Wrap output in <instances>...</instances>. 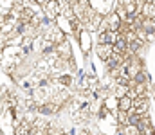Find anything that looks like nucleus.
Listing matches in <instances>:
<instances>
[{
    "label": "nucleus",
    "instance_id": "obj_9",
    "mask_svg": "<svg viewBox=\"0 0 155 135\" xmlns=\"http://www.w3.org/2000/svg\"><path fill=\"white\" fill-rule=\"evenodd\" d=\"M101 135H105V133H101Z\"/></svg>",
    "mask_w": 155,
    "mask_h": 135
},
{
    "label": "nucleus",
    "instance_id": "obj_4",
    "mask_svg": "<svg viewBox=\"0 0 155 135\" xmlns=\"http://www.w3.org/2000/svg\"><path fill=\"white\" fill-rule=\"evenodd\" d=\"M117 110H121V112H132L134 110V99L130 95H124L123 99L117 101Z\"/></svg>",
    "mask_w": 155,
    "mask_h": 135
},
{
    "label": "nucleus",
    "instance_id": "obj_6",
    "mask_svg": "<svg viewBox=\"0 0 155 135\" xmlns=\"http://www.w3.org/2000/svg\"><path fill=\"white\" fill-rule=\"evenodd\" d=\"M116 121H117V126H123V128L130 126V123H128V112H121V110H117L116 112Z\"/></svg>",
    "mask_w": 155,
    "mask_h": 135
},
{
    "label": "nucleus",
    "instance_id": "obj_5",
    "mask_svg": "<svg viewBox=\"0 0 155 135\" xmlns=\"http://www.w3.org/2000/svg\"><path fill=\"white\" fill-rule=\"evenodd\" d=\"M144 18L155 22V2H144V7H143V13H141Z\"/></svg>",
    "mask_w": 155,
    "mask_h": 135
},
{
    "label": "nucleus",
    "instance_id": "obj_1",
    "mask_svg": "<svg viewBox=\"0 0 155 135\" xmlns=\"http://www.w3.org/2000/svg\"><path fill=\"white\" fill-rule=\"evenodd\" d=\"M96 56L101 59V61H108L112 56H114V45H101L97 43L96 45Z\"/></svg>",
    "mask_w": 155,
    "mask_h": 135
},
{
    "label": "nucleus",
    "instance_id": "obj_2",
    "mask_svg": "<svg viewBox=\"0 0 155 135\" xmlns=\"http://www.w3.org/2000/svg\"><path fill=\"white\" fill-rule=\"evenodd\" d=\"M56 54L61 58V59H72V47H71V43H69V40H65L63 43L56 45Z\"/></svg>",
    "mask_w": 155,
    "mask_h": 135
},
{
    "label": "nucleus",
    "instance_id": "obj_7",
    "mask_svg": "<svg viewBox=\"0 0 155 135\" xmlns=\"http://www.w3.org/2000/svg\"><path fill=\"white\" fill-rule=\"evenodd\" d=\"M141 119H143V115H139V114H137L135 110L128 112V123H130V126H139Z\"/></svg>",
    "mask_w": 155,
    "mask_h": 135
},
{
    "label": "nucleus",
    "instance_id": "obj_8",
    "mask_svg": "<svg viewBox=\"0 0 155 135\" xmlns=\"http://www.w3.org/2000/svg\"><path fill=\"white\" fill-rule=\"evenodd\" d=\"M124 135H143V133H141V130L137 126H126L124 128Z\"/></svg>",
    "mask_w": 155,
    "mask_h": 135
},
{
    "label": "nucleus",
    "instance_id": "obj_3",
    "mask_svg": "<svg viewBox=\"0 0 155 135\" xmlns=\"http://www.w3.org/2000/svg\"><path fill=\"white\" fill-rule=\"evenodd\" d=\"M79 45H81V50H83V54H88L90 52V45H92V38H90V33L85 29L83 33H81V36H79Z\"/></svg>",
    "mask_w": 155,
    "mask_h": 135
}]
</instances>
